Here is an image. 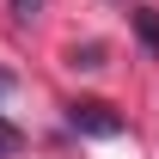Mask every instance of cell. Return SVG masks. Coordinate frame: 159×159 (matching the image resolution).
<instances>
[{"mask_svg": "<svg viewBox=\"0 0 159 159\" xmlns=\"http://www.w3.org/2000/svg\"><path fill=\"white\" fill-rule=\"evenodd\" d=\"M19 147H25V135H19V129H12L6 116H0V159H12Z\"/></svg>", "mask_w": 159, "mask_h": 159, "instance_id": "cell-3", "label": "cell"}, {"mask_svg": "<svg viewBox=\"0 0 159 159\" xmlns=\"http://www.w3.org/2000/svg\"><path fill=\"white\" fill-rule=\"evenodd\" d=\"M6 6H12V19H19V25H31V19L43 12V0H6Z\"/></svg>", "mask_w": 159, "mask_h": 159, "instance_id": "cell-4", "label": "cell"}, {"mask_svg": "<svg viewBox=\"0 0 159 159\" xmlns=\"http://www.w3.org/2000/svg\"><path fill=\"white\" fill-rule=\"evenodd\" d=\"M135 31H141V43L159 55V12H135Z\"/></svg>", "mask_w": 159, "mask_h": 159, "instance_id": "cell-2", "label": "cell"}, {"mask_svg": "<svg viewBox=\"0 0 159 159\" xmlns=\"http://www.w3.org/2000/svg\"><path fill=\"white\" fill-rule=\"evenodd\" d=\"M74 67H104V49H98V43H86V49H74Z\"/></svg>", "mask_w": 159, "mask_h": 159, "instance_id": "cell-5", "label": "cell"}, {"mask_svg": "<svg viewBox=\"0 0 159 159\" xmlns=\"http://www.w3.org/2000/svg\"><path fill=\"white\" fill-rule=\"evenodd\" d=\"M67 129L110 141V135H122V116L110 110V104H98V98H80V104H67Z\"/></svg>", "mask_w": 159, "mask_h": 159, "instance_id": "cell-1", "label": "cell"}]
</instances>
